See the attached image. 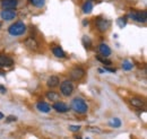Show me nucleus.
I'll use <instances>...</instances> for the list:
<instances>
[{"instance_id":"4468645a","label":"nucleus","mask_w":147,"mask_h":139,"mask_svg":"<svg viewBox=\"0 0 147 139\" xmlns=\"http://www.w3.org/2000/svg\"><path fill=\"white\" fill-rule=\"evenodd\" d=\"M130 104L132 105L134 107L142 109V107H144L145 102H144V100H142V99H138V97H132V99H130Z\"/></svg>"},{"instance_id":"5701e85b","label":"nucleus","mask_w":147,"mask_h":139,"mask_svg":"<svg viewBox=\"0 0 147 139\" xmlns=\"http://www.w3.org/2000/svg\"><path fill=\"white\" fill-rule=\"evenodd\" d=\"M127 18L128 17L126 16V17H120L119 19H118L117 23H118V25H119L120 28H123V27L126 26V24H127Z\"/></svg>"},{"instance_id":"aec40b11","label":"nucleus","mask_w":147,"mask_h":139,"mask_svg":"<svg viewBox=\"0 0 147 139\" xmlns=\"http://www.w3.org/2000/svg\"><path fill=\"white\" fill-rule=\"evenodd\" d=\"M30 1V3H32L33 6H35V7H43L44 6V3H45V0H28Z\"/></svg>"},{"instance_id":"0eeeda50","label":"nucleus","mask_w":147,"mask_h":139,"mask_svg":"<svg viewBox=\"0 0 147 139\" xmlns=\"http://www.w3.org/2000/svg\"><path fill=\"white\" fill-rule=\"evenodd\" d=\"M0 16L3 20H13L17 16V13L14 9H3L0 13Z\"/></svg>"},{"instance_id":"473e14b6","label":"nucleus","mask_w":147,"mask_h":139,"mask_svg":"<svg viewBox=\"0 0 147 139\" xmlns=\"http://www.w3.org/2000/svg\"><path fill=\"white\" fill-rule=\"evenodd\" d=\"M90 1H91V0H90Z\"/></svg>"},{"instance_id":"39448f33","label":"nucleus","mask_w":147,"mask_h":139,"mask_svg":"<svg viewBox=\"0 0 147 139\" xmlns=\"http://www.w3.org/2000/svg\"><path fill=\"white\" fill-rule=\"evenodd\" d=\"M129 18H131L132 20L138 22V23H145L147 20V14L145 10H143V11H131L129 14Z\"/></svg>"},{"instance_id":"a211bd4d","label":"nucleus","mask_w":147,"mask_h":139,"mask_svg":"<svg viewBox=\"0 0 147 139\" xmlns=\"http://www.w3.org/2000/svg\"><path fill=\"white\" fill-rule=\"evenodd\" d=\"M52 52H53V54H55L57 58H65L66 57V53H65V51L60 47H55L52 49Z\"/></svg>"},{"instance_id":"20e7f679","label":"nucleus","mask_w":147,"mask_h":139,"mask_svg":"<svg viewBox=\"0 0 147 139\" xmlns=\"http://www.w3.org/2000/svg\"><path fill=\"white\" fill-rule=\"evenodd\" d=\"M24 44H25V47H26L28 50H31V51H37V50L40 49V43H38V41H37L34 36H28V37H26L25 41H24Z\"/></svg>"},{"instance_id":"4be33fe9","label":"nucleus","mask_w":147,"mask_h":139,"mask_svg":"<svg viewBox=\"0 0 147 139\" xmlns=\"http://www.w3.org/2000/svg\"><path fill=\"white\" fill-rule=\"evenodd\" d=\"M132 67H134L132 62H130L128 60H125V61L122 62V68H123V70H131Z\"/></svg>"},{"instance_id":"a878e982","label":"nucleus","mask_w":147,"mask_h":139,"mask_svg":"<svg viewBox=\"0 0 147 139\" xmlns=\"http://www.w3.org/2000/svg\"><path fill=\"white\" fill-rule=\"evenodd\" d=\"M69 130L73 131V132H76V131L80 130V127L79 126H69Z\"/></svg>"},{"instance_id":"f257e3e1","label":"nucleus","mask_w":147,"mask_h":139,"mask_svg":"<svg viewBox=\"0 0 147 139\" xmlns=\"http://www.w3.org/2000/svg\"><path fill=\"white\" fill-rule=\"evenodd\" d=\"M71 109H73L76 113L84 114V113L87 112L88 105H87V103H86L83 99H80V97H75L73 100V102H71Z\"/></svg>"},{"instance_id":"dca6fc26","label":"nucleus","mask_w":147,"mask_h":139,"mask_svg":"<svg viewBox=\"0 0 147 139\" xmlns=\"http://www.w3.org/2000/svg\"><path fill=\"white\" fill-rule=\"evenodd\" d=\"M93 10V3L92 1H85L84 2V5L82 6V11L84 13V14H91Z\"/></svg>"},{"instance_id":"f8f14e48","label":"nucleus","mask_w":147,"mask_h":139,"mask_svg":"<svg viewBox=\"0 0 147 139\" xmlns=\"http://www.w3.org/2000/svg\"><path fill=\"white\" fill-rule=\"evenodd\" d=\"M59 84H60V79L58 76H51L47 80V85L50 88H55V87L59 86Z\"/></svg>"},{"instance_id":"cd10ccee","label":"nucleus","mask_w":147,"mask_h":139,"mask_svg":"<svg viewBox=\"0 0 147 139\" xmlns=\"http://www.w3.org/2000/svg\"><path fill=\"white\" fill-rule=\"evenodd\" d=\"M104 71H110V72H115V71H117V69H115V68H114V69H113V68H109V67L107 66V67L104 68Z\"/></svg>"},{"instance_id":"9b49d317","label":"nucleus","mask_w":147,"mask_h":139,"mask_svg":"<svg viewBox=\"0 0 147 139\" xmlns=\"http://www.w3.org/2000/svg\"><path fill=\"white\" fill-rule=\"evenodd\" d=\"M14 65V60L10 57L7 55H0V68H5V67H10Z\"/></svg>"},{"instance_id":"412c9836","label":"nucleus","mask_w":147,"mask_h":139,"mask_svg":"<svg viewBox=\"0 0 147 139\" xmlns=\"http://www.w3.org/2000/svg\"><path fill=\"white\" fill-rule=\"evenodd\" d=\"M83 43H84V45H85L86 49H90L91 45H92V41H91V38H90L87 35H84V37H83Z\"/></svg>"},{"instance_id":"6e6552de","label":"nucleus","mask_w":147,"mask_h":139,"mask_svg":"<svg viewBox=\"0 0 147 139\" xmlns=\"http://www.w3.org/2000/svg\"><path fill=\"white\" fill-rule=\"evenodd\" d=\"M85 76V70L80 67H76L70 71V77L74 80H79Z\"/></svg>"},{"instance_id":"f03ea898","label":"nucleus","mask_w":147,"mask_h":139,"mask_svg":"<svg viewBox=\"0 0 147 139\" xmlns=\"http://www.w3.org/2000/svg\"><path fill=\"white\" fill-rule=\"evenodd\" d=\"M25 31H26V25H25L23 22H20V20L14 23V24L8 28L9 34L13 35V36H18V35L24 34Z\"/></svg>"},{"instance_id":"7ed1b4c3","label":"nucleus","mask_w":147,"mask_h":139,"mask_svg":"<svg viewBox=\"0 0 147 139\" xmlns=\"http://www.w3.org/2000/svg\"><path fill=\"white\" fill-rule=\"evenodd\" d=\"M60 89H61V93H62L63 96H67V97L70 96L74 93L73 83H71L70 80H68V79L63 80V82L61 83V85H60Z\"/></svg>"},{"instance_id":"bb28decb","label":"nucleus","mask_w":147,"mask_h":139,"mask_svg":"<svg viewBox=\"0 0 147 139\" xmlns=\"http://www.w3.org/2000/svg\"><path fill=\"white\" fill-rule=\"evenodd\" d=\"M6 121H7V122H14V121H17V117H15V115H9V117H7V119H6Z\"/></svg>"},{"instance_id":"f3484780","label":"nucleus","mask_w":147,"mask_h":139,"mask_svg":"<svg viewBox=\"0 0 147 139\" xmlns=\"http://www.w3.org/2000/svg\"><path fill=\"white\" fill-rule=\"evenodd\" d=\"M47 99L52 101V102H58V100H60V95L58 93H55L53 90H50L47 93Z\"/></svg>"},{"instance_id":"c756f323","label":"nucleus","mask_w":147,"mask_h":139,"mask_svg":"<svg viewBox=\"0 0 147 139\" xmlns=\"http://www.w3.org/2000/svg\"><path fill=\"white\" fill-rule=\"evenodd\" d=\"M3 118H5V115H3V113H1V112H0V120H2Z\"/></svg>"},{"instance_id":"c85d7f7f","label":"nucleus","mask_w":147,"mask_h":139,"mask_svg":"<svg viewBox=\"0 0 147 139\" xmlns=\"http://www.w3.org/2000/svg\"><path fill=\"white\" fill-rule=\"evenodd\" d=\"M7 92V89H6V87L3 86V85H0V93L1 94H5Z\"/></svg>"},{"instance_id":"2f4dec72","label":"nucleus","mask_w":147,"mask_h":139,"mask_svg":"<svg viewBox=\"0 0 147 139\" xmlns=\"http://www.w3.org/2000/svg\"><path fill=\"white\" fill-rule=\"evenodd\" d=\"M0 27H1V23H0Z\"/></svg>"},{"instance_id":"9d476101","label":"nucleus","mask_w":147,"mask_h":139,"mask_svg":"<svg viewBox=\"0 0 147 139\" xmlns=\"http://www.w3.org/2000/svg\"><path fill=\"white\" fill-rule=\"evenodd\" d=\"M52 109H55L57 112H60V113H66L70 110L68 105L62 102H55V104L52 105Z\"/></svg>"},{"instance_id":"1a4fd4ad","label":"nucleus","mask_w":147,"mask_h":139,"mask_svg":"<svg viewBox=\"0 0 147 139\" xmlns=\"http://www.w3.org/2000/svg\"><path fill=\"white\" fill-rule=\"evenodd\" d=\"M0 6L2 9H14L18 6V0H1Z\"/></svg>"},{"instance_id":"2eb2a0df","label":"nucleus","mask_w":147,"mask_h":139,"mask_svg":"<svg viewBox=\"0 0 147 139\" xmlns=\"http://www.w3.org/2000/svg\"><path fill=\"white\" fill-rule=\"evenodd\" d=\"M36 109L40 111V112H43V113H48L50 112L51 110V106L49 104H47L45 102H38L36 104Z\"/></svg>"},{"instance_id":"b1692460","label":"nucleus","mask_w":147,"mask_h":139,"mask_svg":"<svg viewBox=\"0 0 147 139\" xmlns=\"http://www.w3.org/2000/svg\"><path fill=\"white\" fill-rule=\"evenodd\" d=\"M87 130H88L90 132H95V134H102V130H101L100 128H97V127H88V128H87Z\"/></svg>"},{"instance_id":"423d86ee","label":"nucleus","mask_w":147,"mask_h":139,"mask_svg":"<svg viewBox=\"0 0 147 139\" xmlns=\"http://www.w3.org/2000/svg\"><path fill=\"white\" fill-rule=\"evenodd\" d=\"M95 25H96V27H97L98 31H101V32H105V31L110 27V22H109L108 19H105V18L100 17L95 20Z\"/></svg>"},{"instance_id":"7c9ffc66","label":"nucleus","mask_w":147,"mask_h":139,"mask_svg":"<svg viewBox=\"0 0 147 139\" xmlns=\"http://www.w3.org/2000/svg\"><path fill=\"white\" fill-rule=\"evenodd\" d=\"M98 71H100L101 74H103V72H104V69H101V68H100V69H98Z\"/></svg>"},{"instance_id":"ddd939ff","label":"nucleus","mask_w":147,"mask_h":139,"mask_svg":"<svg viewBox=\"0 0 147 139\" xmlns=\"http://www.w3.org/2000/svg\"><path fill=\"white\" fill-rule=\"evenodd\" d=\"M98 50H100V53H101L104 58H108L111 54V49L109 48V45L105 44V43H101L100 47H98Z\"/></svg>"},{"instance_id":"6ab92c4d","label":"nucleus","mask_w":147,"mask_h":139,"mask_svg":"<svg viewBox=\"0 0 147 139\" xmlns=\"http://www.w3.org/2000/svg\"><path fill=\"white\" fill-rule=\"evenodd\" d=\"M109 124H110V127H112V128H120V127H121V121H120V119H118V118H113V119L109 122Z\"/></svg>"},{"instance_id":"393cba45","label":"nucleus","mask_w":147,"mask_h":139,"mask_svg":"<svg viewBox=\"0 0 147 139\" xmlns=\"http://www.w3.org/2000/svg\"><path fill=\"white\" fill-rule=\"evenodd\" d=\"M96 59H97L98 61H101L102 63H104L105 66H110V65H111V61H110V60H108V59H105V58H101V57H96Z\"/></svg>"}]
</instances>
